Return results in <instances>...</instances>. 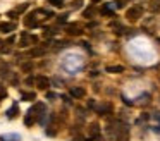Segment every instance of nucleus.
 Instances as JSON below:
<instances>
[{
  "label": "nucleus",
  "instance_id": "obj_19",
  "mask_svg": "<svg viewBox=\"0 0 160 141\" xmlns=\"http://www.w3.org/2000/svg\"><path fill=\"white\" fill-rule=\"evenodd\" d=\"M52 5H55V7H62L64 5V0H48Z\"/></svg>",
  "mask_w": 160,
  "mask_h": 141
},
{
  "label": "nucleus",
  "instance_id": "obj_5",
  "mask_svg": "<svg viewBox=\"0 0 160 141\" xmlns=\"http://www.w3.org/2000/svg\"><path fill=\"white\" fill-rule=\"evenodd\" d=\"M88 134H90V139L91 141H102V131H100V126L98 124H91L90 129H88Z\"/></svg>",
  "mask_w": 160,
  "mask_h": 141
},
{
  "label": "nucleus",
  "instance_id": "obj_23",
  "mask_svg": "<svg viewBox=\"0 0 160 141\" xmlns=\"http://www.w3.org/2000/svg\"><path fill=\"white\" fill-rule=\"evenodd\" d=\"M84 17H90V16H93V9H88V10H84V14H83Z\"/></svg>",
  "mask_w": 160,
  "mask_h": 141
},
{
  "label": "nucleus",
  "instance_id": "obj_1",
  "mask_svg": "<svg viewBox=\"0 0 160 141\" xmlns=\"http://www.w3.org/2000/svg\"><path fill=\"white\" fill-rule=\"evenodd\" d=\"M62 67L66 69L69 74H78V72L84 67V58L79 57V55H67L62 60Z\"/></svg>",
  "mask_w": 160,
  "mask_h": 141
},
{
  "label": "nucleus",
  "instance_id": "obj_10",
  "mask_svg": "<svg viewBox=\"0 0 160 141\" xmlns=\"http://www.w3.org/2000/svg\"><path fill=\"white\" fill-rule=\"evenodd\" d=\"M14 29H16V23H2L0 24V33L9 34V33H12Z\"/></svg>",
  "mask_w": 160,
  "mask_h": 141
},
{
  "label": "nucleus",
  "instance_id": "obj_6",
  "mask_svg": "<svg viewBox=\"0 0 160 141\" xmlns=\"http://www.w3.org/2000/svg\"><path fill=\"white\" fill-rule=\"evenodd\" d=\"M35 83H36V86H38L40 89H47L50 86V79L47 78V76H36Z\"/></svg>",
  "mask_w": 160,
  "mask_h": 141
},
{
  "label": "nucleus",
  "instance_id": "obj_20",
  "mask_svg": "<svg viewBox=\"0 0 160 141\" xmlns=\"http://www.w3.org/2000/svg\"><path fill=\"white\" fill-rule=\"evenodd\" d=\"M5 95H7V91H5V88L2 84H0V102H2V100L5 98Z\"/></svg>",
  "mask_w": 160,
  "mask_h": 141
},
{
  "label": "nucleus",
  "instance_id": "obj_18",
  "mask_svg": "<svg viewBox=\"0 0 160 141\" xmlns=\"http://www.w3.org/2000/svg\"><path fill=\"white\" fill-rule=\"evenodd\" d=\"M129 0H115V7H119V9H122V7L128 3Z\"/></svg>",
  "mask_w": 160,
  "mask_h": 141
},
{
  "label": "nucleus",
  "instance_id": "obj_21",
  "mask_svg": "<svg viewBox=\"0 0 160 141\" xmlns=\"http://www.w3.org/2000/svg\"><path fill=\"white\" fill-rule=\"evenodd\" d=\"M150 9H152V10H157V9H158V0H152V5H150Z\"/></svg>",
  "mask_w": 160,
  "mask_h": 141
},
{
  "label": "nucleus",
  "instance_id": "obj_3",
  "mask_svg": "<svg viewBox=\"0 0 160 141\" xmlns=\"http://www.w3.org/2000/svg\"><path fill=\"white\" fill-rule=\"evenodd\" d=\"M143 16V7L141 5H134V7H131V9L126 12V17H128V21H138L139 17Z\"/></svg>",
  "mask_w": 160,
  "mask_h": 141
},
{
  "label": "nucleus",
  "instance_id": "obj_7",
  "mask_svg": "<svg viewBox=\"0 0 160 141\" xmlns=\"http://www.w3.org/2000/svg\"><path fill=\"white\" fill-rule=\"evenodd\" d=\"M28 7H29V3L26 2V3H22V5L16 7L14 10H11V12H7V16H9V17H12V19H18V16H19V14H22L26 9H28Z\"/></svg>",
  "mask_w": 160,
  "mask_h": 141
},
{
  "label": "nucleus",
  "instance_id": "obj_9",
  "mask_svg": "<svg viewBox=\"0 0 160 141\" xmlns=\"http://www.w3.org/2000/svg\"><path fill=\"white\" fill-rule=\"evenodd\" d=\"M95 110H97V113H100V115H108V113L112 112V105L110 103H102V105L95 107Z\"/></svg>",
  "mask_w": 160,
  "mask_h": 141
},
{
  "label": "nucleus",
  "instance_id": "obj_11",
  "mask_svg": "<svg viewBox=\"0 0 160 141\" xmlns=\"http://www.w3.org/2000/svg\"><path fill=\"white\" fill-rule=\"evenodd\" d=\"M0 141H21V136L18 133H7L0 136Z\"/></svg>",
  "mask_w": 160,
  "mask_h": 141
},
{
  "label": "nucleus",
  "instance_id": "obj_12",
  "mask_svg": "<svg viewBox=\"0 0 160 141\" xmlns=\"http://www.w3.org/2000/svg\"><path fill=\"white\" fill-rule=\"evenodd\" d=\"M67 33L74 34V36H79V34H83V29H81L78 24H69V26H67Z\"/></svg>",
  "mask_w": 160,
  "mask_h": 141
},
{
  "label": "nucleus",
  "instance_id": "obj_25",
  "mask_svg": "<svg viewBox=\"0 0 160 141\" xmlns=\"http://www.w3.org/2000/svg\"><path fill=\"white\" fill-rule=\"evenodd\" d=\"M155 133H160V126H157V127H155Z\"/></svg>",
  "mask_w": 160,
  "mask_h": 141
},
{
  "label": "nucleus",
  "instance_id": "obj_24",
  "mask_svg": "<svg viewBox=\"0 0 160 141\" xmlns=\"http://www.w3.org/2000/svg\"><path fill=\"white\" fill-rule=\"evenodd\" d=\"M67 19V14H64V16H59V23H66Z\"/></svg>",
  "mask_w": 160,
  "mask_h": 141
},
{
  "label": "nucleus",
  "instance_id": "obj_22",
  "mask_svg": "<svg viewBox=\"0 0 160 141\" xmlns=\"http://www.w3.org/2000/svg\"><path fill=\"white\" fill-rule=\"evenodd\" d=\"M81 3H83V0H74V2H72V7H74V9H79Z\"/></svg>",
  "mask_w": 160,
  "mask_h": 141
},
{
  "label": "nucleus",
  "instance_id": "obj_16",
  "mask_svg": "<svg viewBox=\"0 0 160 141\" xmlns=\"http://www.w3.org/2000/svg\"><path fill=\"white\" fill-rule=\"evenodd\" d=\"M21 98L24 100V102H33V100H36V93L35 91H22Z\"/></svg>",
  "mask_w": 160,
  "mask_h": 141
},
{
  "label": "nucleus",
  "instance_id": "obj_17",
  "mask_svg": "<svg viewBox=\"0 0 160 141\" xmlns=\"http://www.w3.org/2000/svg\"><path fill=\"white\" fill-rule=\"evenodd\" d=\"M110 26L112 28H115V33H117V34H124V26H122V24H117V23H112L110 24Z\"/></svg>",
  "mask_w": 160,
  "mask_h": 141
},
{
  "label": "nucleus",
  "instance_id": "obj_14",
  "mask_svg": "<svg viewBox=\"0 0 160 141\" xmlns=\"http://www.w3.org/2000/svg\"><path fill=\"white\" fill-rule=\"evenodd\" d=\"M102 14H103V16H114L115 14L114 5H112V3H103V7H102Z\"/></svg>",
  "mask_w": 160,
  "mask_h": 141
},
{
  "label": "nucleus",
  "instance_id": "obj_8",
  "mask_svg": "<svg viewBox=\"0 0 160 141\" xmlns=\"http://www.w3.org/2000/svg\"><path fill=\"white\" fill-rule=\"evenodd\" d=\"M71 96H74V98H83L84 95H86V89L81 88V86H72V88L69 89Z\"/></svg>",
  "mask_w": 160,
  "mask_h": 141
},
{
  "label": "nucleus",
  "instance_id": "obj_4",
  "mask_svg": "<svg viewBox=\"0 0 160 141\" xmlns=\"http://www.w3.org/2000/svg\"><path fill=\"white\" fill-rule=\"evenodd\" d=\"M24 26L26 28H36V26H40V19H38V16H36L35 10H33V12H29L28 16L24 17Z\"/></svg>",
  "mask_w": 160,
  "mask_h": 141
},
{
  "label": "nucleus",
  "instance_id": "obj_26",
  "mask_svg": "<svg viewBox=\"0 0 160 141\" xmlns=\"http://www.w3.org/2000/svg\"><path fill=\"white\" fill-rule=\"evenodd\" d=\"M98 2H102V0H91V3H98Z\"/></svg>",
  "mask_w": 160,
  "mask_h": 141
},
{
  "label": "nucleus",
  "instance_id": "obj_13",
  "mask_svg": "<svg viewBox=\"0 0 160 141\" xmlns=\"http://www.w3.org/2000/svg\"><path fill=\"white\" fill-rule=\"evenodd\" d=\"M18 113H19L18 103H12V107L7 110V119H16V117H18Z\"/></svg>",
  "mask_w": 160,
  "mask_h": 141
},
{
  "label": "nucleus",
  "instance_id": "obj_27",
  "mask_svg": "<svg viewBox=\"0 0 160 141\" xmlns=\"http://www.w3.org/2000/svg\"><path fill=\"white\" fill-rule=\"evenodd\" d=\"M158 119H160V117H158Z\"/></svg>",
  "mask_w": 160,
  "mask_h": 141
},
{
  "label": "nucleus",
  "instance_id": "obj_15",
  "mask_svg": "<svg viewBox=\"0 0 160 141\" xmlns=\"http://www.w3.org/2000/svg\"><path fill=\"white\" fill-rule=\"evenodd\" d=\"M105 71L110 74H121V72H124V65H108Z\"/></svg>",
  "mask_w": 160,
  "mask_h": 141
},
{
  "label": "nucleus",
  "instance_id": "obj_2",
  "mask_svg": "<svg viewBox=\"0 0 160 141\" xmlns=\"http://www.w3.org/2000/svg\"><path fill=\"white\" fill-rule=\"evenodd\" d=\"M38 43V38L35 36V34H29L28 31H24V33L21 34V41H19V47L26 48V47H31V45H36Z\"/></svg>",
  "mask_w": 160,
  "mask_h": 141
}]
</instances>
